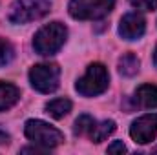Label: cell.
<instances>
[{"mask_svg": "<svg viewBox=\"0 0 157 155\" xmlns=\"http://www.w3.org/2000/svg\"><path fill=\"white\" fill-rule=\"evenodd\" d=\"M20 99V89L9 82H0V112L13 108Z\"/></svg>", "mask_w": 157, "mask_h": 155, "instance_id": "cell-10", "label": "cell"}, {"mask_svg": "<svg viewBox=\"0 0 157 155\" xmlns=\"http://www.w3.org/2000/svg\"><path fill=\"white\" fill-rule=\"evenodd\" d=\"M146 22L139 13H128L121 18L119 24V35L124 40H137L144 35Z\"/></svg>", "mask_w": 157, "mask_h": 155, "instance_id": "cell-8", "label": "cell"}, {"mask_svg": "<svg viewBox=\"0 0 157 155\" xmlns=\"http://www.w3.org/2000/svg\"><path fill=\"white\" fill-rule=\"evenodd\" d=\"M139 71V59L133 53H126L119 59V73L124 77H133Z\"/></svg>", "mask_w": 157, "mask_h": 155, "instance_id": "cell-13", "label": "cell"}, {"mask_svg": "<svg viewBox=\"0 0 157 155\" xmlns=\"http://www.w3.org/2000/svg\"><path fill=\"white\" fill-rule=\"evenodd\" d=\"M130 135L139 144H148L157 137V113H146L132 122Z\"/></svg>", "mask_w": 157, "mask_h": 155, "instance_id": "cell-7", "label": "cell"}, {"mask_svg": "<svg viewBox=\"0 0 157 155\" xmlns=\"http://www.w3.org/2000/svg\"><path fill=\"white\" fill-rule=\"evenodd\" d=\"M24 133L26 137L44 150H51L55 146H59L62 141H64V135L60 130L53 128L51 124L39 120V119H29L26 120V126H24Z\"/></svg>", "mask_w": 157, "mask_h": 155, "instance_id": "cell-3", "label": "cell"}, {"mask_svg": "<svg viewBox=\"0 0 157 155\" xmlns=\"http://www.w3.org/2000/svg\"><path fill=\"white\" fill-rule=\"evenodd\" d=\"M135 9L141 11H154L157 9V0H128Z\"/></svg>", "mask_w": 157, "mask_h": 155, "instance_id": "cell-16", "label": "cell"}, {"mask_svg": "<svg viewBox=\"0 0 157 155\" xmlns=\"http://www.w3.org/2000/svg\"><path fill=\"white\" fill-rule=\"evenodd\" d=\"M7 142H9V135L4 133V131H0V146H4V144H7Z\"/></svg>", "mask_w": 157, "mask_h": 155, "instance_id": "cell-18", "label": "cell"}, {"mask_svg": "<svg viewBox=\"0 0 157 155\" xmlns=\"http://www.w3.org/2000/svg\"><path fill=\"white\" fill-rule=\"evenodd\" d=\"M93 124H95L93 117H90V115H80L77 120H75L73 131H75V135H86V133H90V131H91Z\"/></svg>", "mask_w": 157, "mask_h": 155, "instance_id": "cell-15", "label": "cell"}, {"mask_svg": "<svg viewBox=\"0 0 157 155\" xmlns=\"http://www.w3.org/2000/svg\"><path fill=\"white\" fill-rule=\"evenodd\" d=\"M126 152V146L122 144V141H115L113 144L108 146V153H124Z\"/></svg>", "mask_w": 157, "mask_h": 155, "instance_id": "cell-17", "label": "cell"}, {"mask_svg": "<svg viewBox=\"0 0 157 155\" xmlns=\"http://www.w3.org/2000/svg\"><path fill=\"white\" fill-rule=\"evenodd\" d=\"M66 37H68L66 26L60 22H51V24H46L44 28H40L35 33L33 47L39 55L49 57V55H55L64 46Z\"/></svg>", "mask_w": 157, "mask_h": 155, "instance_id": "cell-1", "label": "cell"}, {"mask_svg": "<svg viewBox=\"0 0 157 155\" xmlns=\"http://www.w3.org/2000/svg\"><path fill=\"white\" fill-rule=\"evenodd\" d=\"M154 64L157 66V47H155V51H154Z\"/></svg>", "mask_w": 157, "mask_h": 155, "instance_id": "cell-19", "label": "cell"}, {"mask_svg": "<svg viewBox=\"0 0 157 155\" xmlns=\"http://www.w3.org/2000/svg\"><path fill=\"white\" fill-rule=\"evenodd\" d=\"M108 84H110V73L104 68V64L93 62L88 66L86 73L77 80L75 89L82 97H95L104 93L108 89Z\"/></svg>", "mask_w": 157, "mask_h": 155, "instance_id": "cell-2", "label": "cell"}, {"mask_svg": "<svg viewBox=\"0 0 157 155\" xmlns=\"http://www.w3.org/2000/svg\"><path fill=\"white\" fill-rule=\"evenodd\" d=\"M135 102L141 108H157V84H143L135 91Z\"/></svg>", "mask_w": 157, "mask_h": 155, "instance_id": "cell-9", "label": "cell"}, {"mask_svg": "<svg viewBox=\"0 0 157 155\" xmlns=\"http://www.w3.org/2000/svg\"><path fill=\"white\" fill-rule=\"evenodd\" d=\"M71 112V100L70 99H53L46 104V113L53 119H64Z\"/></svg>", "mask_w": 157, "mask_h": 155, "instance_id": "cell-11", "label": "cell"}, {"mask_svg": "<svg viewBox=\"0 0 157 155\" xmlns=\"http://www.w3.org/2000/svg\"><path fill=\"white\" fill-rule=\"evenodd\" d=\"M13 59H15V49H13L11 42L0 37V68L7 66Z\"/></svg>", "mask_w": 157, "mask_h": 155, "instance_id": "cell-14", "label": "cell"}, {"mask_svg": "<svg viewBox=\"0 0 157 155\" xmlns=\"http://www.w3.org/2000/svg\"><path fill=\"white\" fill-rule=\"evenodd\" d=\"M51 9L48 0H15L9 7L7 18L13 24H28L46 17Z\"/></svg>", "mask_w": 157, "mask_h": 155, "instance_id": "cell-4", "label": "cell"}, {"mask_svg": "<svg viewBox=\"0 0 157 155\" xmlns=\"http://www.w3.org/2000/svg\"><path fill=\"white\" fill-rule=\"evenodd\" d=\"M154 153H157V146H155V148H154Z\"/></svg>", "mask_w": 157, "mask_h": 155, "instance_id": "cell-20", "label": "cell"}, {"mask_svg": "<svg viewBox=\"0 0 157 155\" xmlns=\"http://www.w3.org/2000/svg\"><path fill=\"white\" fill-rule=\"evenodd\" d=\"M60 68L57 64H37L29 71V82L40 93H53L59 88Z\"/></svg>", "mask_w": 157, "mask_h": 155, "instance_id": "cell-6", "label": "cell"}, {"mask_svg": "<svg viewBox=\"0 0 157 155\" xmlns=\"http://www.w3.org/2000/svg\"><path fill=\"white\" fill-rule=\"evenodd\" d=\"M113 131H115V122L113 120H102V122H95L93 124V128L90 131V137H91L93 142H102Z\"/></svg>", "mask_w": 157, "mask_h": 155, "instance_id": "cell-12", "label": "cell"}, {"mask_svg": "<svg viewBox=\"0 0 157 155\" xmlns=\"http://www.w3.org/2000/svg\"><path fill=\"white\" fill-rule=\"evenodd\" d=\"M115 0H70V15L77 20H99L112 13Z\"/></svg>", "mask_w": 157, "mask_h": 155, "instance_id": "cell-5", "label": "cell"}]
</instances>
